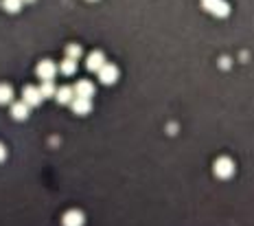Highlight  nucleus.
<instances>
[{
    "instance_id": "6",
    "label": "nucleus",
    "mask_w": 254,
    "mask_h": 226,
    "mask_svg": "<svg viewBox=\"0 0 254 226\" xmlns=\"http://www.w3.org/2000/svg\"><path fill=\"white\" fill-rule=\"evenodd\" d=\"M83 222H86V218H83V213L81 211H77V209L66 211L64 218H62L64 226H83Z\"/></svg>"
},
{
    "instance_id": "9",
    "label": "nucleus",
    "mask_w": 254,
    "mask_h": 226,
    "mask_svg": "<svg viewBox=\"0 0 254 226\" xmlns=\"http://www.w3.org/2000/svg\"><path fill=\"white\" fill-rule=\"evenodd\" d=\"M29 108H31V106H29L26 101H16V103L11 106V116H13L16 121H25L26 116H29Z\"/></svg>"
},
{
    "instance_id": "13",
    "label": "nucleus",
    "mask_w": 254,
    "mask_h": 226,
    "mask_svg": "<svg viewBox=\"0 0 254 226\" xmlns=\"http://www.w3.org/2000/svg\"><path fill=\"white\" fill-rule=\"evenodd\" d=\"M22 4H25V0H2L4 11H9V13H18L22 9Z\"/></svg>"
},
{
    "instance_id": "11",
    "label": "nucleus",
    "mask_w": 254,
    "mask_h": 226,
    "mask_svg": "<svg viewBox=\"0 0 254 226\" xmlns=\"http://www.w3.org/2000/svg\"><path fill=\"white\" fill-rule=\"evenodd\" d=\"M75 95L77 97H88L90 99L92 95H95V86H92L90 82H86V79H81V82L75 86Z\"/></svg>"
},
{
    "instance_id": "2",
    "label": "nucleus",
    "mask_w": 254,
    "mask_h": 226,
    "mask_svg": "<svg viewBox=\"0 0 254 226\" xmlns=\"http://www.w3.org/2000/svg\"><path fill=\"white\" fill-rule=\"evenodd\" d=\"M213 171H215V176L217 178H230L234 173V163L230 161L228 156H222V158H217L215 161V165H213Z\"/></svg>"
},
{
    "instance_id": "3",
    "label": "nucleus",
    "mask_w": 254,
    "mask_h": 226,
    "mask_svg": "<svg viewBox=\"0 0 254 226\" xmlns=\"http://www.w3.org/2000/svg\"><path fill=\"white\" fill-rule=\"evenodd\" d=\"M116 79H119V68H116L114 64H105L101 70H99V82H103L105 86L114 84Z\"/></svg>"
},
{
    "instance_id": "17",
    "label": "nucleus",
    "mask_w": 254,
    "mask_h": 226,
    "mask_svg": "<svg viewBox=\"0 0 254 226\" xmlns=\"http://www.w3.org/2000/svg\"><path fill=\"white\" fill-rule=\"evenodd\" d=\"M4 158H7V149H4V145L0 143V163H2Z\"/></svg>"
},
{
    "instance_id": "14",
    "label": "nucleus",
    "mask_w": 254,
    "mask_h": 226,
    "mask_svg": "<svg viewBox=\"0 0 254 226\" xmlns=\"http://www.w3.org/2000/svg\"><path fill=\"white\" fill-rule=\"evenodd\" d=\"M59 70H62L64 75H73L75 70H77V59H70V57H66L62 66H59Z\"/></svg>"
},
{
    "instance_id": "5",
    "label": "nucleus",
    "mask_w": 254,
    "mask_h": 226,
    "mask_svg": "<svg viewBox=\"0 0 254 226\" xmlns=\"http://www.w3.org/2000/svg\"><path fill=\"white\" fill-rule=\"evenodd\" d=\"M42 99H44V95H42V90L35 86H26L25 90H22V101H26L29 106H40Z\"/></svg>"
},
{
    "instance_id": "18",
    "label": "nucleus",
    "mask_w": 254,
    "mask_h": 226,
    "mask_svg": "<svg viewBox=\"0 0 254 226\" xmlns=\"http://www.w3.org/2000/svg\"><path fill=\"white\" fill-rule=\"evenodd\" d=\"M25 2H33V0H25Z\"/></svg>"
},
{
    "instance_id": "10",
    "label": "nucleus",
    "mask_w": 254,
    "mask_h": 226,
    "mask_svg": "<svg viewBox=\"0 0 254 226\" xmlns=\"http://www.w3.org/2000/svg\"><path fill=\"white\" fill-rule=\"evenodd\" d=\"M75 97H77V95H75V88H70V86L57 88V95H55V99H57L62 106H66V103H73Z\"/></svg>"
},
{
    "instance_id": "1",
    "label": "nucleus",
    "mask_w": 254,
    "mask_h": 226,
    "mask_svg": "<svg viewBox=\"0 0 254 226\" xmlns=\"http://www.w3.org/2000/svg\"><path fill=\"white\" fill-rule=\"evenodd\" d=\"M202 7L210 13V16L226 18L230 13V4L226 0H202Z\"/></svg>"
},
{
    "instance_id": "12",
    "label": "nucleus",
    "mask_w": 254,
    "mask_h": 226,
    "mask_svg": "<svg viewBox=\"0 0 254 226\" xmlns=\"http://www.w3.org/2000/svg\"><path fill=\"white\" fill-rule=\"evenodd\" d=\"M13 99V88L9 84H0V106H7Z\"/></svg>"
},
{
    "instance_id": "7",
    "label": "nucleus",
    "mask_w": 254,
    "mask_h": 226,
    "mask_svg": "<svg viewBox=\"0 0 254 226\" xmlns=\"http://www.w3.org/2000/svg\"><path fill=\"white\" fill-rule=\"evenodd\" d=\"M55 73H57V66L51 62V59H44V62L37 64V77H42L44 82L53 79V77H55Z\"/></svg>"
},
{
    "instance_id": "8",
    "label": "nucleus",
    "mask_w": 254,
    "mask_h": 226,
    "mask_svg": "<svg viewBox=\"0 0 254 226\" xmlns=\"http://www.w3.org/2000/svg\"><path fill=\"white\" fill-rule=\"evenodd\" d=\"M70 106H73L75 114H88V112L92 110V101L88 97H75Z\"/></svg>"
},
{
    "instance_id": "16",
    "label": "nucleus",
    "mask_w": 254,
    "mask_h": 226,
    "mask_svg": "<svg viewBox=\"0 0 254 226\" xmlns=\"http://www.w3.org/2000/svg\"><path fill=\"white\" fill-rule=\"evenodd\" d=\"M40 90H42V95H44V99H46V97H55V95H57V90H55V84L51 82V79H49V82L42 84Z\"/></svg>"
},
{
    "instance_id": "15",
    "label": "nucleus",
    "mask_w": 254,
    "mask_h": 226,
    "mask_svg": "<svg viewBox=\"0 0 254 226\" xmlns=\"http://www.w3.org/2000/svg\"><path fill=\"white\" fill-rule=\"evenodd\" d=\"M66 57L79 59V57H81V46H79V44H68V46H66Z\"/></svg>"
},
{
    "instance_id": "4",
    "label": "nucleus",
    "mask_w": 254,
    "mask_h": 226,
    "mask_svg": "<svg viewBox=\"0 0 254 226\" xmlns=\"http://www.w3.org/2000/svg\"><path fill=\"white\" fill-rule=\"evenodd\" d=\"M107 62H105V55L101 53V51H95V53H90L86 57V68L92 70V73H99V70L103 68Z\"/></svg>"
}]
</instances>
